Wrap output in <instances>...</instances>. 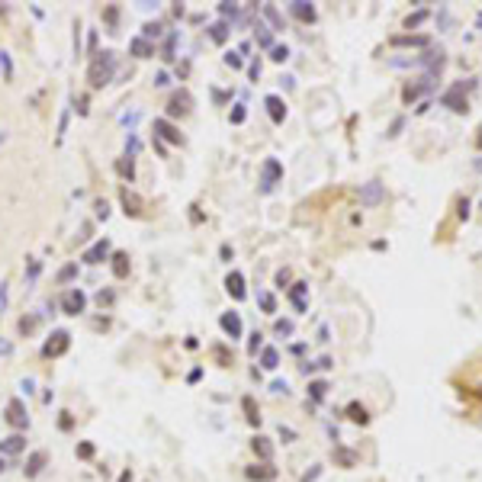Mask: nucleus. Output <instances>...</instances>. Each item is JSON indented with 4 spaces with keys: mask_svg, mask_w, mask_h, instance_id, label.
Listing matches in <instances>:
<instances>
[{
    "mask_svg": "<svg viewBox=\"0 0 482 482\" xmlns=\"http://www.w3.org/2000/svg\"><path fill=\"white\" fill-rule=\"evenodd\" d=\"M305 293H309V286H305V283H296L293 286V305H296V312H305Z\"/></svg>",
    "mask_w": 482,
    "mask_h": 482,
    "instance_id": "2eb2a0df",
    "label": "nucleus"
},
{
    "mask_svg": "<svg viewBox=\"0 0 482 482\" xmlns=\"http://www.w3.org/2000/svg\"><path fill=\"white\" fill-rule=\"evenodd\" d=\"M225 61H228V65H232V68H241V58H238V55H228Z\"/></svg>",
    "mask_w": 482,
    "mask_h": 482,
    "instance_id": "ea45409f",
    "label": "nucleus"
},
{
    "mask_svg": "<svg viewBox=\"0 0 482 482\" xmlns=\"http://www.w3.org/2000/svg\"><path fill=\"white\" fill-rule=\"evenodd\" d=\"M78 456H84V460H90V456H94V447H90V443H81V447H78Z\"/></svg>",
    "mask_w": 482,
    "mask_h": 482,
    "instance_id": "72a5a7b5",
    "label": "nucleus"
},
{
    "mask_svg": "<svg viewBox=\"0 0 482 482\" xmlns=\"http://www.w3.org/2000/svg\"><path fill=\"white\" fill-rule=\"evenodd\" d=\"M264 17L270 20V23H273V26H277V29H283V17L277 13V7H270V4H267V7H264Z\"/></svg>",
    "mask_w": 482,
    "mask_h": 482,
    "instance_id": "cd10ccee",
    "label": "nucleus"
},
{
    "mask_svg": "<svg viewBox=\"0 0 482 482\" xmlns=\"http://www.w3.org/2000/svg\"><path fill=\"white\" fill-rule=\"evenodd\" d=\"M155 132L161 135V139L174 142V145H180V142H183V139H180V132H177V129H174V126H171V122H167V119H155Z\"/></svg>",
    "mask_w": 482,
    "mask_h": 482,
    "instance_id": "6e6552de",
    "label": "nucleus"
},
{
    "mask_svg": "<svg viewBox=\"0 0 482 482\" xmlns=\"http://www.w3.org/2000/svg\"><path fill=\"white\" fill-rule=\"evenodd\" d=\"M248 479H257V482H270V479H277V469L273 466H251L248 469Z\"/></svg>",
    "mask_w": 482,
    "mask_h": 482,
    "instance_id": "9d476101",
    "label": "nucleus"
},
{
    "mask_svg": "<svg viewBox=\"0 0 482 482\" xmlns=\"http://www.w3.org/2000/svg\"><path fill=\"white\" fill-rule=\"evenodd\" d=\"M347 418H350V421H357V424H366V421H370V415H366V408H363V405H350V408H347Z\"/></svg>",
    "mask_w": 482,
    "mask_h": 482,
    "instance_id": "aec40b11",
    "label": "nucleus"
},
{
    "mask_svg": "<svg viewBox=\"0 0 482 482\" xmlns=\"http://www.w3.org/2000/svg\"><path fill=\"white\" fill-rule=\"evenodd\" d=\"M270 58H273V61H286V58H289V49H286V45H277V49L270 52Z\"/></svg>",
    "mask_w": 482,
    "mask_h": 482,
    "instance_id": "7c9ffc66",
    "label": "nucleus"
},
{
    "mask_svg": "<svg viewBox=\"0 0 482 482\" xmlns=\"http://www.w3.org/2000/svg\"><path fill=\"white\" fill-rule=\"evenodd\" d=\"M479 132H482V129H479ZM479 148H482V135H479Z\"/></svg>",
    "mask_w": 482,
    "mask_h": 482,
    "instance_id": "37998d69",
    "label": "nucleus"
},
{
    "mask_svg": "<svg viewBox=\"0 0 482 482\" xmlns=\"http://www.w3.org/2000/svg\"><path fill=\"white\" fill-rule=\"evenodd\" d=\"M68 344H71V334H68V331H55L49 341H45L42 357H61V354L68 350Z\"/></svg>",
    "mask_w": 482,
    "mask_h": 482,
    "instance_id": "7ed1b4c3",
    "label": "nucleus"
},
{
    "mask_svg": "<svg viewBox=\"0 0 482 482\" xmlns=\"http://www.w3.org/2000/svg\"><path fill=\"white\" fill-rule=\"evenodd\" d=\"M325 382H312V399H321V395H325Z\"/></svg>",
    "mask_w": 482,
    "mask_h": 482,
    "instance_id": "473e14b6",
    "label": "nucleus"
},
{
    "mask_svg": "<svg viewBox=\"0 0 482 482\" xmlns=\"http://www.w3.org/2000/svg\"><path fill=\"white\" fill-rule=\"evenodd\" d=\"M427 36H392V45H427Z\"/></svg>",
    "mask_w": 482,
    "mask_h": 482,
    "instance_id": "6ab92c4d",
    "label": "nucleus"
},
{
    "mask_svg": "<svg viewBox=\"0 0 482 482\" xmlns=\"http://www.w3.org/2000/svg\"><path fill=\"white\" fill-rule=\"evenodd\" d=\"M267 110H270L273 122H283V116H286V106H283L280 97H267Z\"/></svg>",
    "mask_w": 482,
    "mask_h": 482,
    "instance_id": "4468645a",
    "label": "nucleus"
},
{
    "mask_svg": "<svg viewBox=\"0 0 482 482\" xmlns=\"http://www.w3.org/2000/svg\"><path fill=\"white\" fill-rule=\"evenodd\" d=\"M0 450H4V453H20V450H23V437H20V434L7 437L4 443H0Z\"/></svg>",
    "mask_w": 482,
    "mask_h": 482,
    "instance_id": "412c9836",
    "label": "nucleus"
},
{
    "mask_svg": "<svg viewBox=\"0 0 482 482\" xmlns=\"http://www.w3.org/2000/svg\"><path fill=\"white\" fill-rule=\"evenodd\" d=\"M113 273H116V277H126L129 273V254H122V251L113 254Z\"/></svg>",
    "mask_w": 482,
    "mask_h": 482,
    "instance_id": "dca6fc26",
    "label": "nucleus"
},
{
    "mask_svg": "<svg viewBox=\"0 0 482 482\" xmlns=\"http://www.w3.org/2000/svg\"><path fill=\"white\" fill-rule=\"evenodd\" d=\"M225 286H228V293H232L235 299H244V277L241 273H228Z\"/></svg>",
    "mask_w": 482,
    "mask_h": 482,
    "instance_id": "ddd939ff",
    "label": "nucleus"
},
{
    "mask_svg": "<svg viewBox=\"0 0 482 482\" xmlns=\"http://www.w3.org/2000/svg\"><path fill=\"white\" fill-rule=\"evenodd\" d=\"M476 23H479V26H482V13H479V20H476Z\"/></svg>",
    "mask_w": 482,
    "mask_h": 482,
    "instance_id": "c03bdc74",
    "label": "nucleus"
},
{
    "mask_svg": "<svg viewBox=\"0 0 482 482\" xmlns=\"http://www.w3.org/2000/svg\"><path fill=\"white\" fill-rule=\"evenodd\" d=\"M20 328H23V331H33V328H36V318H23Z\"/></svg>",
    "mask_w": 482,
    "mask_h": 482,
    "instance_id": "4c0bfd02",
    "label": "nucleus"
},
{
    "mask_svg": "<svg viewBox=\"0 0 482 482\" xmlns=\"http://www.w3.org/2000/svg\"><path fill=\"white\" fill-rule=\"evenodd\" d=\"M334 463H341L344 469H350V466L357 463V456L350 453V450H338V453H334Z\"/></svg>",
    "mask_w": 482,
    "mask_h": 482,
    "instance_id": "393cba45",
    "label": "nucleus"
},
{
    "mask_svg": "<svg viewBox=\"0 0 482 482\" xmlns=\"http://www.w3.org/2000/svg\"><path fill=\"white\" fill-rule=\"evenodd\" d=\"M261 305H264V312H273V309H277V302H273V296H261Z\"/></svg>",
    "mask_w": 482,
    "mask_h": 482,
    "instance_id": "f704fd0d",
    "label": "nucleus"
},
{
    "mask_svg": "<svg viewBox=\"0 0 482 482\" xmlns=\"http://www.w3.org/2000/svg\"><path fill=\"white\" fill-rule=\"evenodd\" d=\"M190 103H193V97H190L187 90H177V94L167 100V113H171V116H187V113H190Z\"/></svg>",
    "mask_w": 482,
    "mask_h": 482,
    "instance_id": "39448f33",
    "label": "nucleus"
},
{
    "mask_svg": "<svg viewBox=\"0 0 482 482\" xmlns=\"http://www.w3.org/2000/svg\"><path fill=\"white\" fill-rule=\"evenodd\" d=\"M7 421H10L13 427H26V415H23V402L13 399L10 405H7Z\"/></svg>",
    "mask_w": 482,
    "mask_h": 482,
    "instance_id": "1a4fd4ad",
    "label": "nucleus"
},
{
    "mask_svg": "<svg viewBox=\"0 0 482 482\" xmlns=\"http://www.w3.org/2000/svg\"><path fill=\"white\" fill-rule=\"evenodd\" d=\"M225 36H228L225 23H216V26H212V39H216V42H225Z\"/></svg>",
    "mask_w": 482,
    "mask_h": 482,
    "instance_id": "c756f323",
    "label": "nucleus"
},
{
    "mask_svg": "<svg viewBox=\"0 0 482 482\" xmlns=\"http://www.w3.org/2000/svg\"><path fill=\"white\" fill-rule=\"evenodd\" d=\"M42 463H45V453L39 450V453H33L29 456V466H26V476H36V472L42 469Z\"/></svg>",
    "mask_w": 482,
    "mask_h": 482,
    "instance_id": "b1692460",
    "label": "nucleus"
},
{
    "mask_svg": "<svg viewBox=\"0 0 482 482\" xmlns=\"http://www.w3.org/2000/svg\"><path fill=\"white\" fill-rule=\"evenodd\" d=\"M74 270H78V267H74V264H71V267H65V270L58 273V280H71V277H74Z\"/></svg>",
    "mask_w": 482,
    "mask_h": 482,
    "instance_id": "c9c22d12",
    "label": "nucleus"
},
{
    "mask_svg": "<svg viewBox=\"0 0 482 482\" xmlns=\"http://www.w3.org/2000/svg\"><path fill=\"white\" fill-rule=\"evenodd\" d=\"M113 65H116V58H113V52H100V55L94 58V65H90V87H103L106 81L113 78Z\"/></svg>",
    "mask_w": 482,
    "mask_h": 482,
    "instance_id": "f257e3e1",
    "label": "nucleus"
},
{
    "mask_svg": "<svg viewBox=\"0 0 482 482\" xmlns=\"http://www.w3.org/2000/svg\"><path fill=\"white\" fill-rule=\"evenodd\" d=\"M116 171L122 174V177H129V180H132V174H135V167H132V158H119V161H116Z\"/></svg>",
    "mask_w": 482,
    "mask_h": 482,
    "instance_id": "a878e982",
    "label": "nucleus"
},
{
    "mask_svg": "<svg viewBox=\"0 0 482 482\" xmlns=\"http://www.w3.org/2000/svg\"><path fill=\"white\" fill-rule=\"evenodd\" d=\"M84 305H87V296H84L81 289H68L65 299H61V309H65L68 315H78V312H84Z\"/></svg>",
    "mask_w": 482,
    "mask_h": 482,
    "instance_id": "20e7f679",
    "label": "nucleus"
},
{
    "mask_svg": "<svg viewBox=\"0 0 482 482\" xmlns=\"http://www.w3.org/2000/svg\"><path fill=\"white\" fill-rule=\"evenodd\" d=\"M119 200H122V206H126V216H142V196L139 193H132V190L122 187Z\"/></svg>",
    "mask_w": 482,
    "mask_h": 482,
    "instance_id": "0eeeda50",
    "label": "nucleus"
},
{
    "mask_svg": "<svg viewBox=\"0 0 482 482\" xmlns=\"http://www.w3.org/2000/svg\"><path fill=\"white\" fill-rule=\"evenodd\" d=\"M469 87H472L469 81H466V84H453V87L443 94V106H450L453 113H466V110H469V106H466V90H469Z\"/></svg>",
    "mask_w": 482,
    "mask_h": 482,
    "instance_id": "f03ea898",
    "label": "nucleus"
},
{
    "mask_svg": "<svg viewBox=\"0 0 482 482\" xmlns=\"http://www.w3.org/2000/svg\"><path fill=\"white\" fill-rule=\"evenodd\" d=\"M254 453L264 456V460H270V456H273V443L267 437H254Z\"/></svg>",
    "mask_w": 482,
    "mask_h": 482,
    "instance_id": "a211bd4d",
    "label": "nucleus"
},
{
    "mask_svg": "<svg viewBox=\"0 0 482 482\" xmlns=\"http://www.w3.org/2000/svg\"><path fill=\"white\" fill-rule=\"evenodd\" d=\"M244 411H248V421L251 424H261V415H257V408H254V399H244Z\"/></svg>",
    "mask_w": 482,
    "mask_h": 482,
    "instance_id": "c85d7f7f",
    "label": "nucleus"
},
{
    "mask_svg": "<svg viewBox=\"0 0 482 482\" xmlns=\"http://www.w3.org/2000/svg\"><path fill=\"white\" fill-rule=\"evenodd\" d=\"M283 177V164H280V161H267V164H264V177H261V190H270L273 187V183H277Z\"/></svg>",
    "mask_w": 482,
    "mask_h": 482,
    "instance_id": "423d86ee",
    "label": "nucleus"
},
{
    "mask_svg": "<svg viewBox=\"0 0 482 482\" xmlns=\"http://www.w3.org/2000/svg\"><path fill=\"white\" fill-rule=\"evenodd\" d=\"M479 395H482V389H479Z\"/></svg>",
    "mask_w": 482,
    "mask_h": 482,
    "instance_id": "a18cd8bd",
    "label": "nucleus"
},
{
    "mask_svg": "<svg viewBox=\"0 0 482 482\" xmlns=\"http://www.w3.org/2000/svg\"><path fill=\"white\" fill-rule=\"evenodd\" d=\"M277 360H280V357H277V350H273V347H267V350H264V357H261L264 370H273V366H277Z\"/></svg>",
    "mask_w": 482,
    "mask_h": 482,
    "instance_id": "bb28decb",
    "label": "nucleus"
},
{
    "mask_svg": "<svg viewBox=\"0 0 482 482\" xmlns=\"http://www.w3.org/2000/svg\"><path fill=\"white\" fill-rule=\"evenodd\" d=\"M424 20H427V10H418L415 17H408V29H411V26H418V23H424Z\"/></svg>",
    "mask_w": 482,
    "mask_h": 482,
    "instance_id": "2f4dec72",
    "label": "nucleus"
},
{
    "mask_svg": "<svg viewBox=\"0 0 482 482\" xmlns=\"http://www.w3.org/2000/svg\"><path fill=\"white\" fill-rule=\"evenodd\" d=\"M119 482H132V472H122V479Z\"/></svg>",
    "mask_w": 482,
    "mask_h": 482,
    "instance_id": "79ce46f5",
    "label": "nucleus"
},
{
    "mask_svg": "<svg viewBox=\"0 0 482 482\" xmlns=\"http://www.w3.org/2000/svg\"><path fill=\"white\" fill-rule=\"evenodd\" d=\"M293 13H296L299 20H305V23L315 20V7H312V4H302V0H299V4H293Z\"/></svg>",
    "mask_w": 482,
    "mask_h": 482,
    "instance_id": "f3484780",
    "label": "nucleus"
},
{
    "mask_svg": "<svg viewBox=\"0 0 482 482\" xmlns=\"http://www.w3.org/2000/svg\"><path fill=\"white\" fill-rule=\"evenodd\" d=\"M106 254H110V244H106V241H97L94 248H90L87 254H84V261H87V264H100Z\"/></svg>",
    "mask_w": 482,
    "mask_h": 482,
    "instance_id": "9b49d317",
    "label": "nucleus"
},
{
    "mask_svg": "<svg viewBox=\"0 0 482 482\" xmlns=\"http://www.w3.org/2000/svg\"><path fill=\"white\" fill-rule=\"evenodd\" d=\"M379 200H382V187H379V183H370V187L363 190V203L373 206V203H379Z\"/></svg>",
    "mask_w": 482,
    "mask_h": 482,
    "instance_id": "4be33fe9",
    "label": "nucleus"
},
{
    "mask_svg": "<svg viewBox=\"0 0 482 482\" xmlns=\"http://www.w3.org/2000/svg\"><path fill=\"white\" fill-rule=\"evenodd\" d=\"M151 42L148 39H132V55H139V58H145V55H151Z\"/></svg>",
    "mask_w": 482,
    "mask_h": 482,
    "instance_id": "5701e85b",
    "label": "nucleus"
},
{
    "mask_svg": "<svg viewBox=\"0 0 482 482\" xmlns=\"http://www.w3.org/2000/svg\"><path fill=\"white\" fill-rule=\"evenodd\" d=\"M222 328H225V334H232V338H241V318L235 315V312L222 315Z\"/></svg>",
    "mask_w": 482,
    "mask_h": 482,
    "instance_id": "f8f14e48",
    "label": "nucleus"
},
{
    "mask_svg": "<svg viewBox=\"0 0 482 482\" xmlns=\"http://www.w3.org/2000/svg\"><path fill=\"white\" fill-rule=\"evenodd\" d=\"M97 302H100V305H103V302H113V293H100V296H97Z\"/></svg>",
    "mask_w": 482,
    "mask_h": 482,
    "instance_id": "a19ab883",
    "label": "nucleus"
},
{
    "mask_svg": "<svg viewBox=\"0 0 482 482\" xmlns=\"http://www.w3.org/2000/svg\"><path fill=\"white\" fill-rule=\"evenodd\" d=\"M277 331H280V334H289V331H293V321H277Z\"/></svg>",
    "mask_w": 482,
    "mask_h": 482,
    "instance_id": "e433bc0d",
    "label": "nucleus"
},
{
    "mask_svg": "<svg viewBox=\"0 0 482 482\" xmlns=\"http://www.w3.org/2000/svg\"><path fill=\"white\" fill-rule=\"evenodd\" d=\"M216 357L222 360V366H228V350H222V347H219V350H216Z\"/></svg>",
    "mask_w": 482,
    "mask_h": 482,
    "instance_id": "58836bf2",
    "label": "nucleus"
}]
</instances>
